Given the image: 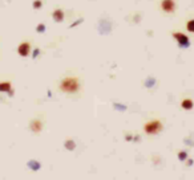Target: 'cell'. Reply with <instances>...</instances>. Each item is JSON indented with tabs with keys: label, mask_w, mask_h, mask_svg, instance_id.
<instances>
[{
	"label": "cell",
	"mask_w": 194,
	"mask_h": 180,
	"mask_svg": "<svg viewBox=\"0 0 194 180\" xmlns=\"http://www.w3.org/2000/svg\"><path fill=\"white\" fill-rule=\"evenodd\" d=\"M180 106H181V109L185 110V111H190V110H193V107H194V99L192 97H184V98H181Z\"/></svg>",
	"instance_id": "cell-9"
},
{
	"label": "cell",
	"mask_w": 194,
	"mask_h": 180,
	"mask_svg": "<svg viewBox=\"0 0 194 180\" xmlns=\"http://www.w3.org/2000/svg\"><path fill=\"white\" fill-rule=\"evenodd\" d=\"M184 28H185V31H186V33L194 35V17H189V19L185 20Z\"/></svg>",
	"instance_id": "cell-10"
},
{
	"label": "cell",
	"mask_w": 194,
	"mask_h": 180,
	"mask_svg": "<svg viewBox=\"0 0 194 180\" xmlns=\"http://www.w3.org/2000/svg\"><path fill=\"white\" fill-rule=\"evenodd\" d=\"M57 90L63 94L77 97L83 91V81L80 75L65 74L57 81Z\"/></svg>",
	"instance_id": "cell-1"
},
{
	"label": "cell",
	"mask_w": 194,
	"mask_h": 180,
	"mask_svg": "<svg viewBox=\"0 0 194 180\" xmlns=\"http://www.w3.org/2000/svg\"><path fill=\"white\" fill-rule=\"evenodd\" d=\"M43 7V0H35L33 2V9H40Z\"/></svg>",
	"instance_id": "cell-11"
},
{
	"label": "cell",
	"mask_w": 194,
	"mask_h": 180,
	"mask_svg": "<svg viewBox=\"0 0 194 180\" xmlns=\"http://www.w3.org/2000/svg\"><path fill=\"white\" fill-rule=\"evenodd\" d=\"M170 36L176 40V42L178 44L180 48H189L190 46L192 41H190V37L188 36L186 32H182L180 29H174V31L170 32Z\"/></svg>",
	"instance_id": "cell-4"
},
{
	"label": "cell",
	"mask_w": 194,
	"mask_h": 180,
	"mask_svg": "<svg viewBox=\"0 0 194 180\" xmlns=\"http://www.w3.org/2000/svg\"><path fill=\"white\" fill-rule=\"evenodd\" d=\"M188 156V154H186V151H180V155H178V158H180V160H185Z\"/></svg>",
	"instance_id": "cell-12"
},
{
	"label": "cell",
	"mask_w": 194,
	"mask_h": 180,
	"mask_svg": "<svg viewBox=\"0 0 194 180\" xmlns=\"http://www.w3.org/2000/svg\"><path fill=\"white\" fill-rule=\"evenodd\" d=\"M142 131L148 137H156L164 131V119L161 118H150L144 123Z\"/></svg>",
	"instance_id": "cell-2"
},
{
	"label": "cell",
	"mask_w": 194,
	"mask_h": 180,
	"mask_svg": "<svg viewBox=\"0 0 194 180\" xmlns=\"http://www.w3.org/2000/svg\"><path fill=\"white\" fill-rule=\"evenodd\" d=\"M51 17L52 20H53L55 23H64L65 21V19H67V15H65V11L61 7H56L53 11H52V13H51Z\"/></svg>",
	"instance_id": "cell-7"
},
{
	"label": "cell",
	"mask_w": 194,
	"mask_h": 180,
	"mask_svg": "<svg viewBox=\"0 0 194 180\" xmlns=\"http://www.w3.org/2000/svg\"><path fill=\"white\" fill-rule=\"evenodd\" d=\"M31 52H32V41L29 39L21 40V41L19 42V45H17V54L20 56V57L25 58L31 54Z\"/></svg>",
	"instance_id": "cell-6"
},
{
	"label": "cell",
	"mask_w": 194,
	"mask_h": 180,
	"mask_svg": "<svg viewBox=\"0 0 194 180\" xmlns=\"http://www.w3.org/2000/svg\"><path fill=\"white\" fill-rule=\"evenodd\" d=\"M0 93H7L8 95L14 94V83L11 79H2L0 81Z\"/></svg>",
	"instance_id": "cell-8"
},
{
	"label": "cell",
	"mask_w": 194,
	"mask_h": 180,
	"mask_svg": "<svg viewBox=\"0 0 194 180\" xmlns=\"http://www.w3.org/2000/svg\"><path fill=\"white\" fill-rule=\"evenodd\" d=\"M44 126H45V121L41 118V115H37V117L32 118L29 121V125H28V127H29V131L33 134H40L44 129Z\"/></svg>",
	"instance_id": "cell-5"
},
{
	"label": "cell",
	"mask_w": 194,
	"mask_h": 180,
	"mask_svg": "<svg viewBox=\"0 0 194 180\" xmlns=\"http://www.w3.org/2000/svg\"><path fill=\"white\" fill-rule=\"evenodd\" d=\"M178 8V0H158L157 9L164 16H174Z\"/></svg>",
	"instance_id": "cell-3"
}]
</instances>
